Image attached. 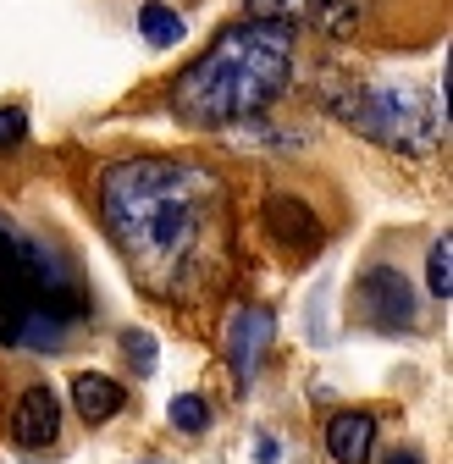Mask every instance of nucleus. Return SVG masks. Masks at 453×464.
<instances>
[{"label":"nucleus","mask_w":453,"mask_h":464,"mask_svg":"<svg viewBox=\"0 0 453 464\" xmlns=\"http://www.w3.org/2000/svg\"><path fill=\"white\" fill-rule=\"evenodd\" d=\"M221 178L194 160H160V155H133L105 166L100 178V216L105 232L117 238L122 260L149 294L178 299L183 282L199 276L216 216H221Z\"/></svg>","instance_id":"nucleus-1"},{"label":"nucleus","mask_w":453,"mask_h":464,"mask_svg":"<svg viewBox=\"0 0 453 464\" xmlns=\"http://www.w3.org/2000/svg\"><path fill=\"white\" fill-rule=\"evenodd\" d=\"M294 78V28L282 23H233L210 39L199 62L183 67L172 83V116L188 128H233L282 100Z\"/></svg>","instance_id":"nucleus-2"},{"label":"nucleus","mask_w":453,"mask_h":464,"mask_svg":"<svg viewBox=\"0 0 453 464\" xmlns=\"http://www.w3.org/2000/svg\"><path fill=\"white\" fill-rule=\"evenodd\" d=\"M39 310H55V315H78V287L72 276L55 266V255L34 238H17L12 221H0V337L17 343L23 321L39 315Z\"/></svg>","instance_id":"nucleus-3"},{"label":"nucleus","mask_w":453,"mask_h":464,"mask_svg":"<svg viewBox=\"0 0 453 464\" xmlns=\"http://www.w3.org/2000/svg\"><path fill=\"white\" fill-rule=\"evenodd\" d=\"M326 111L337 116V122H349L354 133L387 144V150H410V155L437 150V111L426 105L420 89L354 83V89H343V94H326Z\"/></svg>","instance_id":"nucleus-4"},{"label":"nucleus","mask_w":453,"mask_h":464,"mask_svg":"<svg viewBox=\"0 0 453 464\" xmlns=\"http://www.w3.org/2000/svg\"><path fill=\"white\" fill-rule=\"evenodd\" d=\"M354 310L381 326V332H399L415 321V294H410V282L404 271H392V266H371L360 282H354Z\"/></svg>","instance_id":"nucleus-5"},{"label":"nucleus","mask_w":453,"mask_h":464,"mask_svg":"<svg viewBox=\"0 0 453 464\" xmlns=\"http://www.w3.org/2000/svg\"><path fill=\"white\" fill-rule=\"evenodd\" d=\"M221 348H226V365H233V382L249 387L265 365V348H271V310H260V304L238 310L221 332Z\"/></svg>","instance_id":"nucleus-6"},{"label":"nucleus","mask_w":453,"mask_h":464,"mask_svg":"<svg viewBox=\"0 0 453 464\" xmlns=\"http://www.w3.org/2000/svg\"><path fill=\"white\" fill-rule=\"evenodd\" d=\"M260 221H265V232L282 249H294V255H315L321 249V216L304 199H294V194H271L260 205Z\"/></svg>","instance_id":"nucleus-7"},{"label":"nucleus","mask_w":453,"mask_h":464,"mask_svg":"<svg viewBox=\"0 0 453 464\" xmlns=\"http://www.w3.org/2000/svg\"><path fill=\"white\" fill-rule=\"evenodd\" d=\"M326 453L337 464H371L376 459V415L371 410H337L326 420Z\"/></svg>","instance_id":"nucleus-8"},{"label":"nucleus","mask_w":453,"mask_h":464,"mask_svg":"<svg viewBox=\"0 0 453 464\" xmlns=\"http://www.w3.org/2000/svg\"><path fill=\"white\" fill-rule=\"evenodd\" d=\"M55 431H62V403H55L50 387H28L17 398V415H12V437L23 448H50Z\"/></svg>","instance_id":"nucleus-9"},{"label":"nucleus","mask_w":453,"mask_h":464,"mask_svg":"<svg viewBox=\"0 0 453 464\" xmlns=\"http://www.w3.org/2000/svg\"><path fill=\"white\" fill-rule=\"evenodd\" d=\"M72 403H78V415L89 426H100V420H111L122 410V387L111 376H100V371H83V376H72Z\"/></svg>","instance_id":"nucleus-10"},{"label":"nucleus","mask_w":453,"mask_h":464,"mask_svg":"<svg viewBox=\"0 0 453 464\" xmlns=\"http://www.w3.org/2000/svg\"><path fill=\"white\" fill-rule=\"evenodd\" d=\"M139 34H144V44H155V50H172V44H183L188 23H183L178 6H166V0H144V6H139Z\"/></svg>","instance_id":"nucleus-11"},{"label":"nucleus","mask_w":453,"mask_h":464,"mask_svg":"<svg viewBox=\"0 0 453 464\" xmlns=\"http://www.w3.org/2000/svg\"><path fill=\"white\" fill-rule=\"evenodd\" d=\"M310 17H315L321 34L349 39V34H360V23H365V0H310Z\"/></svg>","instance_id":"nucleus-12"},{"label":"nucleus","mask_w":453,"mask_h":464,"mask_svg":"<svg viewBox=\"0 0 453 464\" xmlns=\"http://www.w3.org/2000/svg\"><path fill=\"white\" fill-rule=\"evenodd\" d=\"M426 294L431 299H453V238L442 232V238H431V249H426Z\"/></svg>","instance_id":"nucleus-13"},{"label":"nucleus","mask_w":453,"mask_h":464,"mask_svg":"<svg viewBox=\"0 0 453 464\" xmlns=\"http://www.w3.org/2000/svg\"><path fill=\"white\" fill-rule=\"evenodd\" d=\"M244 6L260 17V23H282V28H294L310 17V0H244Z\"/></svg>","instance_id":"nucleus-14"},{"label":"nucleus","mask_w":453,"mask_h":464,"mask_svg":"<svg viewBox=\"0 0 453 464\" xmlns=\"http://www.w3.org/2000/svg\"><path fill=\"white\" fill-rule=\"evenodd\" d=\"M166 415H172L178 431H205V426H210V410H205V398H199V392L172 398V410H166Z\"/></svg>","instance_id":"nucleus-15"},{"label":"nucleus","mask_w":453,"mask_h":464,"mask_svg":"<svg viewBox=\"0 0 453 464\" xmlns=\"http://www.w3.org/2000/svg\"><path fill=\"white\" fill-rule=\"evenodd\" d=\"M23 139H28V111L23 105H6V111H0V150H12Z\"/></svg>","instance_id":"nucleus-16"},{"label":"nucleus","mask_w":453,"mask_h":464,"mask_svg":"<svg viewBox=\"0 0 453 464\" xmlns=\"http://www.w3.org/2000/svg\"><path fill=\"white\" fill-rule=\"evenodd\" d=\"M122 343H128V354L139 360V371L149 376V371H155V343H149V332H128Z\"/></svg>","instance_id":"nucleus-17"},{"label":"nucleus","mask_w":453,"mask_h":464,"mask_svg":"<svg viewBox=\"0 0 453 464\" xmlns=\"http://www.w3.org/2000/svg\"><path fill=\"white\" fill-rule=\"evenodd\" d=\"M255 459H260V464H276V437H260V442H255Z\"/></svg>","instance_id":"nucleus-18"},{"label":"nucleus","mask_w":453,"mask_h":464,"mask_svg":"<svg viewBox=\"0 0 453 464\" xmlns=\"http://www.w3.org/2000/svg\"><path fill=\"white\" fill-rule=\"evenodd\" d=\"M381 464H420V453H410V448H399V453H387Z\"/></svg>","instance_id":"nucleus-19"}]
</instances>
